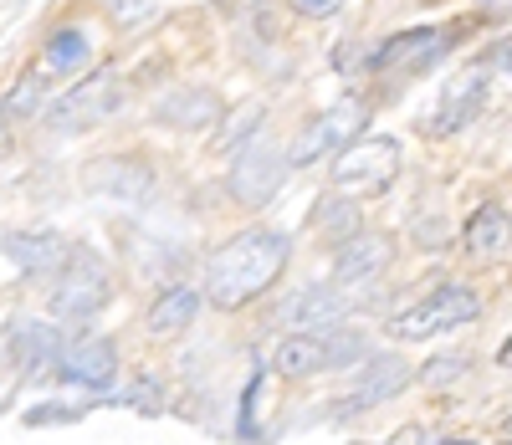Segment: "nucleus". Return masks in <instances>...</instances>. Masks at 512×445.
Instances as JSON below:
<instances>
[{"instance_id": "obj_1", "label": "nucleus", "mask_w": 512, "mask_h": 445, "mask_svg": "<svg viewBox=\"0 0 512 445\" xmlns=\"http://www.w3.org/2000/svg\"><path fill=\"white\" fill-rule=\"evenodd\" d=\"M287 256H292L287 231H267V226L241 231L205 261V297L216 307H246L282 277Z\"/></svg>"}, {"instance_id": "obj_2", "label": "nucleus", "mask_w": 512, "mask_h": 445, "mask_svg": "<svg viewBox=\"0 0 512 445\" xmlns=\"http://www.w3.org/2000/svg\"><path fill=\"white\" fill-rule=\"evenodd\" d=\"M108 297H113V266L93 246H72L67 266L57 272V287H52V318L82 323V318L103 313Z\"/></svg>"}, {"instance_id": "obj_3", "label": "nucleus", "mask_w": 512, "mask_h": 445, "mask_svg": "<svg viewBox=\"0 0 512 445\" xmlns=\"http://www.w3.org/2000/svg\"><path fill=\"white\" fill-rule=\"evenodd\" d=\"M482 318V297L461 282H441L431 297H420L415 307H405L400 318H390V333L405 338V343H420V338H436V333H451V328H466Z\"/></svg>"}, {"instance_id": "obj_4", "label": "nucleus", "mask_w": 512, "mask_h": 445, "mask_svg": "<svg viewBox=\"0 0 512 445\" xmlns=\"http://www.w3.org/2000/svg\"><path fill=\"white\" fill-rule=\"evenodd\" d=\"M400 164H405L400 144L384 139V133H374V139H354L333 164V185L344 195H354V200H364V195L374 200V195H384L400 180Z\"/></svg>"}, {"instance_id": "obj_5", "label": "nucleus", "mask_w": 512, "mask_h": 445, "mask_svg": "<svg viewBox=\"0 0 512 445\" xmlns=\"http://www.w3.org/2000/svg\"><path fill=\"white\" fill-rule=\"evenodd\" d=\"M461 36H466V26L456 21V26H415V31H395L384 47H374L369 52V72H379V77H395V72H425V67H436L441 57H451L456 47H461Z\"/></svg>"}, {"instance_id": "obj_6", "label": "nucleus", "mask_w": 512, "mask_h": 445, "mask_svg": "<svg viewBox=\"0 0 512 445\" xmlns=\"http://www.w3.org/2000/svg\"><path fill=\"white\" fill-rule=\"evenodd\" d=\"M364 353V343L354 333H292L277 343L272 353V369L282 379H308V374H323V369H344Z\"/></svg>"}, {"instance_id": "obj_7", "label": "nucleus", "mask_w": 512, "mask_h": 445, "mask_svg": "<svg viewBox=\"0 0 512 445\" xmlns=\"http://www.w3.org/2000/svg\"><path fill=\"white\" fill-rule=\"evenodd\" d=\"M287 180V154L272 149V144H241L236 159H231V174H226V190L236 205H267Z\"/></svg>"}, {"instance_id": "obj_8", "label": "nucleus", "mask_w": 512, "mask_h": 445, "mask_svg": "<svg viewBox=\"0 0 512 445\" xmlns=\"http://www.w3.org/2000/svg\"><path fill=\"white\" fill-rule=\"evenodd\" d=\"M369 113L359 98H344V103H333L328 113H318L303 133H297V144H292V164H318L323 154H344L359 133H364Z\"/></svg>"}, {"instance_id": "obj_9", "label": "nucleus", "mask_w": 512, "mask_h": 445, "mask_svg": "<svg viewBox=\"0 0 512 445\" xmlns=\"http://www.w3.org/2000/svg\"><path fill=\"white\" fill-rule=\"evenodd\" d=\"M395 261V241L379 231H354L349 241L333 246V282L338 287H359V282H379Z\"/></svg>"}, {"instance_id": "obj_10", "label": "nucleus", "mask_w": 512, "mask_h": 445, "mask_svg": "<svg viewBox=\"0 0 512 445\" xmlns=\"http://www.w3.org/2000/svg\"><path fill=\"white\" fill-rule=\"evenodd\" d=\"M118 108V77L113 72H93L88 82H77L67 98H57V108H52V123L57 128H93V123H103L108 113Z\"/></svg>"}, {"instance_id": "obj_11", "label": "nucleus", "mask_w": 512, "mask_h": 445, "mask_svg": "<svg viewBox=\"0 0 512 445\" xmlns=\"http://www.w3.org/2000/svg\"><path fill=\"white\" fill-rule=\"evenodd\" d=\"M487 93H492V72L487 67H466L451 87H446V98L431 118V133H461L466 123H472L482 108H487Z\"/></svg>"}, {"instance_id": "obj_12", "label": "nucleus", "mask_w": 512, "mask_h": 445, "mask_svg": "<svg viewBox=\"0 0 512 445\" xmlns=\"http://www.w3.org/2000/svg\"><path fill=\"white\" fill-rule=\"evenodd\" d=\"M62 333L57 323H41V318H21L6 328V353H16L26 374H41V369H57L62 364Z\"/></svg>"}, {"instance_id": "obj_13", "label": "nucleus", "mask_w": 512, "mask_h": 445, "mask_svg": "<svg viewBox=\"0 0 512 445\" xmlns=\"http://www.w3.org/2000/svg\"><path fill=\"white\" fill-rule=\"evenodd\" d=\"M57 374L72 379V384H82V389H108L113 374H118V348H113V338H82V343L62 348Z\"/></svg>"}, {"instance_id": "obj_14", "label": "nucleus", "mask_w": 512, "mask_h": 445, "mask_svg": "<svg viewBox=\"0 0 512 445\" xmlns=\"http://www.w3.org/2000/svg\"><path fill=\"white\" fill-rule=\"evenodd\" d=\"M405 384H410V364H405V359H395V353H369V364H364V374H359V384H354V394H349L344 415L384 405V399H395Z\"/></svg>"}, {"instance_id": "obj_15", "label": "nucleus", "mask_w": 512, "mask_h": 445, "mask_svg": "<svg viewBox=\"0 0 512 445\" xmlns=\"http://www.w3.org/2000/svg\"><path fill=\"white\" fill-rule=\"evenodd\" d=\"M6 256L21 266L26 277H57L67 266V256H72V246L57 231H21V236L6 241Z\"/></svg>"}, {"instance_id": "obj_16", "label": "nucleus", "mask_w": 512, "mask_h": 445, "mask_svg": "<svg viewBox=\"0 0 512 445\" xmlns=\"http://www.w3.org/2000/svg\"><path fill=\"white\" fill-rule=\"evenodd\" d=\"M461 236H466V251H472L477 261H497L512 246V220H507L502 205H477Z\"/></svg>"}, {"instance_id": "obj_17", "label": "nucleus", "mask_w": 512, "mask_h": 445, "mask_svg": "<svg viewBox=\"0 0 512 445\" xmlns=\"http://www.w3.org/2000/svg\"><path fill=\"white\" fill-rule=\"evenodd\" d=\"M154 118L169 123V128H210V123L221 118V98H216V93H205V87H185V93L159 98Z\"/></svg>"}, {"instance_id": "obj_18", "label": "nucleus", "mask_w": 512, "mask_h": 445, "mask_svg": "<svg viewBox=\"0 0 512 445\" xmlns=\"http://www.w3.org/2000/svg\"><path fill=\"white\" fill-rule=\"evenodd\" d=\"M344 313H349V302L338 297L328 282H323V287H303V292L282 307L287 323H308V328H338V323H344Z\"/></svg>"}, {"instance_id": "obj_19", "label": "nucleus", "mask_w": 512, "mask_h": 445, "mask_svg": "<svg viewBox=\"0 0 512 445\" xmlns=\"http://www.w3.org/2000/svg\"><path fill=\"white\" fill-rule=\"evenodd\" d=\"M195 318H200V297L185 292V287H169V292L154 297V307H149V333H154V338H175V333H185Z\"/></svg>"}, {"instance_id": "obj_20", "label": "nucleus", "mask_w": 512, "mask_h": 445, "mask_svg": "<svg viewBox=\"0 0 512 445\" xmlns=\"http://www.w3.org/2000/svg\"><path fill=\"white\" fill-rule=\"evenodd\" d=\"M354 195H328L323 205H318V226L328 231V241L338 246V241H349L354 231H359V210L349 205Z\"/></svg>"}, {"instance_id": "obj_21", "label": "nucleus", "mask_w": 512, "mask_h": 445, "mask_svg": "<svg viewBox=\"0 0 512 445\" xmlns=\"http://www.w3.org/2000/svg\"><path fill=\"white\" fill-rule=\"evenodd\" d=\"M47 62L62 67V72H77L82 62H88V36H82L77 26H62V31L47 41Z\"/></svg>"}, {"instance_id": "obj_22", "label": "nucleus", "mask_w": 512, "mask_h": 445, "mask_svg": "<svg viewBox=\"0 0 512 445\" xmlns=\"http://www.w3.org/2000/svg\"><path fill=\"white\" fill-rule=\"evenodd\" d=\"M41 87H47V72H26V77L16 82V93L6 98V113H16V118L41 113Z\"/></svg>"}, {"instance_id": "obj_23", "label": "nucleus", "mask_w": 512, "mask_h": 445, "mask_svg": "<svg viewBox=\"0 0 512 445\" xmlns=\"http://www.w3.org/2000/svg\"><path fill=\"white\" fill-rule=\"evenodd\" d=\"M466 364H472V353H446V359L425 364V369H420V379L431 384V389H441V384H456V379L466 374Z\"/></svg>"}, {"instance_id": "obj_24", "label": "nucleus", "mask_w": 512, "mask_h": 445, "mask_svg": "<svg viewBox=\"0 0 512 445\" xmlns=\"http://www.w3.org/2000/svg\"><path fill=\"white\" fill-rule=\"evenodd\" d=\"M256 394H262V374H251V384L241 394V420H236L241 440H262V425H256Z\"/></svg>"}, {"instance_id": "obj_25", "label": "nucleus", "mask_w": 512, "mask_h": 445, "mask_svg": "<svg viewBox=\"0 0 512 445\" xmlns=\"http://www.w3.org/2000/svg\"><path fill=\"white\" fill-rule=\"evenodd\" d=\"M26 379V369H21V359L16 353H6V359H0V405H6V399L16 394V384Z\"/></svg>"}, {"instance_id": "obj_26", "label": "nucleus", "mask_w": 512, "mask_h": 445, "mask_svg": "<svg viewBox=\"0 0 512 445\" xmlns=\"http://www.w3.org/2000/svg\"><path fill=\"white\" fill-rule=\"evenodd\" d=\"M292 11H303V16H333L338 6H344V0H287Z\"/></svg>"}, {"instance_id": "obj_27", "label": "nucleus", "mask_w": 512, "mask_h": 445, "mask_svg": "<svg viewBox=\"0 0 512 445\" xmlns=\"http://www.w3.org/2000/svg\"><path fill=\"white\" fill-rule=\"evenodd\" d=\"M492 67H502V72H512V41H507V47H497V52H492Z\"/></svg>"}, {"instance_id": "obj_28", "label": "nucleus", "mask_w": 512, "mask_h": 445, "mask_svg": "<svg viewBox=\"0 0 512 445\" xmlns=\"http://www.w3.org/2000/svg\"><path fill=\"white\" fill-rule=\"evenodd\" d=\"M482 11H487V16H507L512 0H482Z\"/></svg>"}, {"instance_id": "obj_29", "label": "nucleus", "mask_w": 512, "mask_h": 445, "mask_svg": "<svg viewBox=\"0 0 512 445\" xmlns=\"http://www.w3.org/2000/svg\"><path fill=\"white\" fill-rule=\"evenodd\" d=\"M497 364H502V369H512V338H507V343L497 348Z\"/></svg>"}, {"instance_id": "obj_30", "label": "nucleus", "mask_w": 512, "mask_h": 445, "mask_svg": "<svg viewBox=\"0 0 512 445\" xmlns=\"http://www.w3.org/2000/svg\"><path fill=\"white\" fill-rule=\"evenodd\" d=\"M507 435H512V420H507Z\"/></svg>"}]
</instances>
